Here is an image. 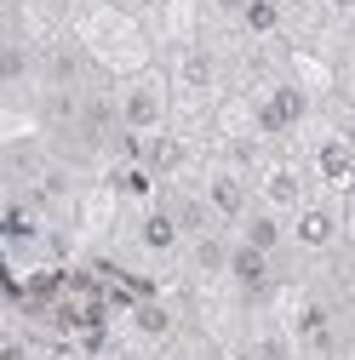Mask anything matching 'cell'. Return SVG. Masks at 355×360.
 I'll list each match as a JSON object with an SVG mask.
<instances>
[{
	"mask_svg": "<svg viewBox=\"0 0 355 360\" xmlns=\"http://www.w3.org/2000/svg\"><path fill=\"white\" fill-rule=\"evenodd\" d=\"M115 115H120V131L126 138H155L166 131V115H172V86L161 69H138L120 80L115 92Z\"/></svg>",
	"mask_w": 355,
	"mask_h": 360,
	"instance_id": "cell-1",
	"label": "cell"
},
{
	"mask_svg": "<svg viewBox=\"0 0 355 360\" xmlns=\"http://www.w3.org/2000/svg\"><path fill=\"white\" fill-rule=\"evenodd\" d=\"M201 200H206V212H212L218 229H235V223L258 206V189L247 184V172H241V166H212V172H206V184H201Z\"/></svg>",
	"mask_w": 355,
	"mask_h": 360,
	"instance_id": "cell-2",
	"label": "cell"
},
{
	"mask_svg": "<svg viewBox=\"0 0 355 360\" xmlns=\"http://www.w3.org/2000/svg\"><path fill=\"white\" fill-rule=\"evenodd\" d=\"M304 120H309V92L298 80H275L270 92L252 103V126L263 131V138H287V131H298Z\"/></svg>",
	"mask_w": 355,
	"mask_h": 360,
	"instance_id": "cell-3",
	"label": "cell"
},
{
	"mask_svg": "<svg viewBox=\"0 0 355 360\" xmlns=\"http://www.w3.org/2000/svg\"><path fill=\"white\" fill-rule=\"evenodd\" d=\"M338 206L332 200H304L298 212H292V246L298 252H332L338 246Z\"/></svg>",
	"mask_w": 355,
	"mask_h": 360,
	"instance_id": "cell-4",
	"label": "cell"
},
{
	"mask_svg": "<svg viewBox=\"0 0 355 360\" xmlns=\"http://www.w3.org/2000/svg\"><path fill=\"white\" fill-rule=\"evenodd\" d=\"M258 200L292 217V212L309 200V172L292 166V160H270V166H263V177H258Z\"/></svg>",
	"mask_w": 355,
	"mask_h": 360,
	"instance_id": "cell-5",
	"label": "cell"
},
{
	"mask_svg": "<svg viewBox=\"0 0 355 360\" xmlns=\"http://www.w3.org/2000/svg\"><path fill=\"white\" fill-rule=\"evenodd\" d=\"M309 172H316L321 189H349L355 184V143L344 138V131L316 138V149H309Z\"/></svg>",
	"mask_w": 355,
	"mask_h": 360,
	"instance_id": "cell-6",
	"label": "cell"
},
{
	"mask_svg": "<svg viewBox=\"0 0 355 360\" xmlns=\"http://www.w3.org/2000/svg\"><path fill=\"white\" fill-rule=\"evenodd\" d=\"M138 246H144V257H172L178 246H189V235H184V223H178L172 206L149 200L138 212Z\"/></svg>",
	"mask_w": 355,
	"mask_h": 360,
	"instance_id": "cell-7",
	"label": "cell"
},
{
	"mask_svg": "<svg viewBox=\"0 0 355 360\" xmlns=\"http://www.w3.org/2000/svg\"><path fill=\"white\" fill-rule=\"evenodd\" d=\"M235 240H247V246H258V252H270V257H275V252L292 240V217L258 200V206H252V212L235 223Z\"/></svg>",
	"mask_w": 355,
	"mask_h": 360,
	"instance_id": "cell-8",
	"label": "cell"
},
{
	"mask_svg": "<svg viewBox=\"0 0 355 360\" xmlns=\"http://www.w3.org/2000/svg\"><path fill=\"white\" fill-rule=\"evenodd\" d=\"M230 281H235L247 297H263L270 281H275V257L258 252V246H247V240H235V246H230Z\"/></svg>",
	"mask_w": 355,
	"mask_h": 360,
	"instance_id": "cell-9",
	"label": "cell"
},
{
	"mask_svg": "<svg viewBox=\"0 0 355 360\" xmlns=\"http://www.w3.org/2000/svg\"><path fill=\"white\" fill-rule=\"evenodd\" d=\"M126 326H132V338H138V343H166V338L178 332V314H172L166 297H138V303H132V314H126Z\"/></svg>",
	"mask_w": 355,
	"mask_h": 360,
	"instance_id": "cell-10",
	"label": "cell"
},
{
	"mask_svg": "<svg viewBox=\"0 0 355 360\" xmlns=\"http://www.w3.org/2000/svg\"><path fill=\"white\" fill-rule=\"evenodd\" d=\"M172 80L184 86L189 98H206L212 86H218V63H212V52H206V46H184V52H178V63H172Z\"/></svg>",
	"mask_w": 355,
	"mask_h": 360,
	"instance_id": "cell-11",
	"label": "cell"
},
{
	"mask_svg": "<svg viewBox=\"0 0 355 360\" xmlns=\"http://www.w3.org/2000/svg\"><path fill=\"white\" fill-rule=\"evenodd\" d=\"M230 246L235 240H224L218 229H201V235H189V263L201 275H230Z\"/></svg>",
	"mask_w": 355,
	"mask_h": 360,
	"instance_id": "cell-12",
	"label": "cell"
},
{
	"mask_svg": "<svg viewBox=\"0 0 355 360\" xmlns=\"http://www.w3.org/2000/svg\"><path fill=\"white\" fill-rule=\"evenodd\" d=\"M252 40H270L275 29H281V0H247V12L235 18Z\"/></svg>",
	"mask_w": 355,
	"mask_h": 360,
	"instance_id": "cell-13",
	"label": "cell"
},
{
	"mask_svg": "<svg viewBox=\"0 0 355 360\" xmlns=\"http://www.w3.org/2000/svg\"><path fill=\"white\" fill-rule=\"evenodd\" d=\"M115 189H120L126 200H144V206H149V195H155V172H149L144 160H126V166L115 172Z\"/></svg>",
	"mask_w": 355,
	"mask_h": 360,
	"instance_id": "cell-14",
	"label": "cell"
},
{
	"mask_svg": "<svg viewBox=\"0 0 355 360\" xmlns=\"http://www.w3.org/2000/svg\"><path fill=\"white\" fill-rule=\"evenodd\" d=\"M0 80L6 86H23L29 80V46L18 34H6V46H0Z\"/></svg>",
	"mask_w": 355,
	"mask_h": 360,
	"instance_id": "cell-15",
	"label": "cell"
},
{
	"mask_svg": "<svg viewBox=\"0 0 355 360\" xmlns=\"http://www.w3.org/2000/svg\"><path fill=\"white\" fill-rule=\"evenodd\" d=\"M258 360H292V349H287L281 338H263V343H258Z\"/></svg>",
	"mask_w": 355,
	"mask_h": 360,
	"instance_id": "cell-16",
	"label": "cell"
},
{
	"mask_svg": "<svg viewBox=\"0 0 355 360\" xmlns=\"http://www.w3.org/2000/svg\"><path fill=\"white\" fill-rule=\"evenodd\" d=\"M0 360H35V354H29V343H23L18 332H12L6 343H0Z\"/></svg>",
	"mask_w": 355,
	"mask_h": 360,
	"instance_id": "cell-17",
	"label": "cell"
},
{
	"mask_svg": "<svg viewBox=\"0 0 355 360\" xmlns=\"http://www.w3.org/2000/svg\"><path fill=\"white\" fill-rule=\"evenodd\" d=\"M212 12H224V18H241V12H247V0H212Z\"/></svg>",
	"mask_w": 355,
	"mask_h": 360,
	"instance_id": "cell-18",
	"label": "cell"
},
{
	"mask_svg": "<svg viewBox=\"0 0 355 360\" xmlns=\"http://www.w3.org/2000/svg\"><path fill=\"white\" fill-rule=\"evenodd\" d=\"M109 6H115V12H138L144 0H109Z\"/></svg>",
	"mask_w": 355,
	"mask_h": 360,
	"instance_id": "cell-19",
	"label": "cell"
},
{
	"mask_svg": "<svg viewBox=\"0 0 355 360\" xmlns=\"http://www.w3.org/2000/svg\"><path fill=\"white\" fill-rule=\"evenodd\" d=\"M104 360H132V354H115V349H109V354H104Z\"/></svg>",
	"mask_w": 355,
	"mask_h": 360,
	"instance_id": "cell-20",
	"label": "cell"
},
{
	"mask_svg": "<svg viewBox=\"0 0 355 360\" xmlns=\"http://www.w3.org/2000/svg\"><path fill=\"white\" fill-rule=\"evenodd\" d=\"M332 6H344V12H349V6H355V0H332Z\"/></svg>",
	"mask_w": 355,
	"mask_h": 360,
	"instance_id": "cell-21",
	"label": "cell"
}]
</instances>
